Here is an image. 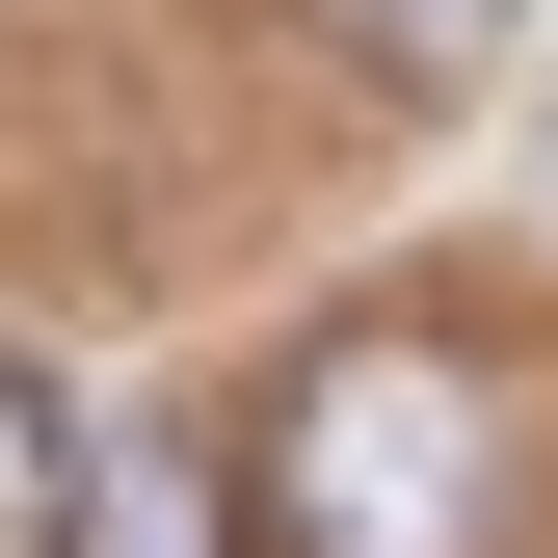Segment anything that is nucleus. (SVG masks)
<instances>
[{"mask_svg":"<svg viewBox=\"0 0 558 558\" xmlns=\"http://www.w3.org/2000/svg\"><path fill=\"white\" fill-rule=\"evenodd\" d=\"M478 506H506V426H478L452 345H319L293 373V426H266L293 558H478Z\"/></svg>","mask_w":558,"mask_h":558,"instance_id":"obj_1","label":"nucleus"},{"mask_svg":"<svg viewBox=\"0 0 558 558\" xmlns=\"http://www.w3.org/2000/svg\"><path fill=\"white\" fill-rule=\"evenodd\" d=\"M27 478H53V558H214L240 478L160 452V426H81V399H27Z\"/></svg>","mask_w":558,"mask_h":558,"instance_id":"obj_2","label":"nucleus"},{"mask_svg":"<svg viewBox=\"0 0 558 558\" xmlns=\"http://www.w3.org/2000/svg\"><path fill=\"white\" fill-rule=\"evenodd\" d=\"M345 27H373V53H426V81H452V53H506V0H345Z\"/></svg>","mask_w":558,"mask_h":558,"instance_id":"obj_3","label":"nucleus"}]
</instances>
